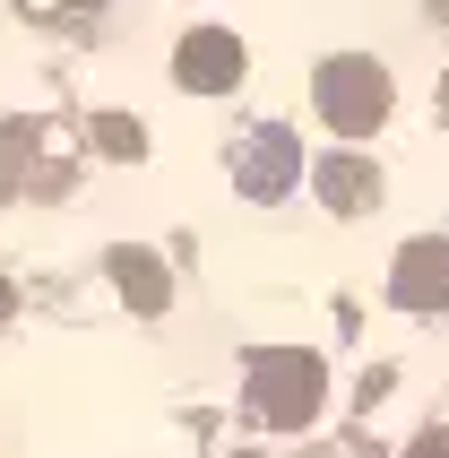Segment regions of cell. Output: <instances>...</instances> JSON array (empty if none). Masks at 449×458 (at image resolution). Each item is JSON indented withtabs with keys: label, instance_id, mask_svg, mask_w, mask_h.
<instances>
[{
	"label": "cell",
	"instance_id": "cell-1",
	"mask_svg": "<svg viewBox=\"0 0 449 458\" xmlns=\"http://www.w3.org/2000/svg\"><path fill=\"white\" fill-rule=\"evenodd\" d=\"M380 113H389V78H380L372 61H337V70H328V122L337 130H372Z\"/></svg>",
	"mask_w": 449,
	"mask_h": 458
},
{
	"label": "cell",
	"instance_id": "cell-2",
	"mask_svg": "<svg viewBox=\"0 0 449 458\" xmlns=\"http://www.w3.org/2000/svg\"><path fill=\"white\" fill-rule=\"evenodd\" d=\"M398 294H406V303H441V294H449V251L415 242V251H406V268H398Z\"/></svg>",
	"mask_w": 449,
	"mask_h": 458
},
{
	"label": "cell",
	"instance_id": "cell-3",
	"mask_svg": "<svg viewBox=\"0 0 449 458\" xmlns=\"http://www.w3.org/2000/svg\"><path fill=\"white\" fill-rule=\"evenodd\" d=\"M424 458H449V441H424Z\"/></svg>",
	"mask_w": 449,
	"mask_h": 458
}]
</instances>
